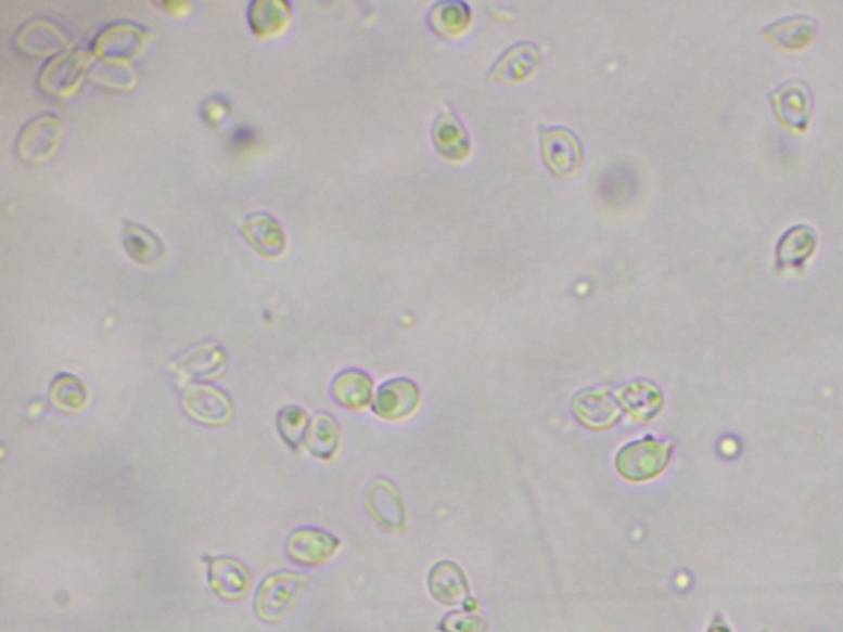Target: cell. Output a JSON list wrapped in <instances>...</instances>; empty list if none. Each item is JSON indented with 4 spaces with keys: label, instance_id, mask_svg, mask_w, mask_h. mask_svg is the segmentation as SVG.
<instances>
[{
    "label": "cell",
    "instance_id": "obj_3",
    "mask_svg": "<svg viewBox=\"0 0 843 632\" xmlns=\"http://www.w3.org/2000/svg\"><path fill=\"white\" fill-rule=\"evenodd\" d=\"M63 133L65 127L59 116L41 114L25 124L18 133L15 151L18 157L28 164H44L59 154Z\"/></svg>",
    "mask_w": 843,
    "mask_h": 632
},
{
    "label": "cell",
    "instance_id": "obj_26",
    "mask_svg": "<svg viewBox=\"0 0 843 632\" xmlns=\"http://www.w3.org/2000/svg\"><path fill=\"white\" fill-rule=\"evenodd\" d=\"M623 405L639 421H649L660 414L663 408V397L660 389L648 381H635L623 389Z\"/></svg>",
    "mask_w": 843,
    "mask_h": 632
},
{
    "label": "cell",
    "instance_id": "obj_15",
    "mask_svg": "<svg viewBox=\"0 0 843 632\" xmlns=\"http://www.w3.org/2000/svg\"><path fill=\"white\" fill-rule=\"evenodd\" d=\"M432 141L438 154L447 160H463L472 151L470 133L450 107L442 111L435 119L432 127Z\"/></svg>",
    "mask_w": 843,
    "mask_h": 632
},
{
    "label": "cell",
    "instance_id": "obj_12",
    "mask_svg": "<svg viewBox=\"0 0 843 632\" xmlns=\"http://www.w3.org/2000/svg\"><path fill=\"white\" fill-rule=\"evenodd\" d=\"M208 578L213 592L226 602L246 598L253 583L246 565L231 557L209 558Z\"/></svg>",
    "mask_w": 843,
    "mask_h": 632
},
{
    "label": "cell",
    "instance_id": "obj_30",
    "mask_svg": "<svg viewBox=\"0 0 843 632\" xmlns=\"http://www.w3.org/2000/svg\"><path fill=\"white\" fill-rule=\"evenodd\" d=\"M202 114L203 119H205L209 126H218V124H221L222 120L228 117L229 104L226 103L222 98H212V100L206 101L205 106H203Z\"/></svg>",
    "mask_w": 843,
    "mask_h": 632
},
{
    "label": "cell",
    "instance_id": "obj_2",
    "mask_svg": "<svg viewBox=\"0 0 843 632\" xmlns=\"http://www.w3.org/2000/svg\"><path fill=\"white\" fill-rule=\"evenodd\" d=\"M669 443L644 437L642 440L633 441L620 450L616 455V469L620 475L629 481L642 482L655 478L666 469L670 459Z\"/></svg>",
    "mask_w": 843,
    "mask_h": 632
},
{
    "label": "cell",
    "instance_id": "obj_16",
    "mask_svg": "<svg viewBox=\"0 0 843 632\" xmlns=\"http://www.w3.org/2000/svg\"><path fill=\"white\" fill-rule=\"evenodd\" d=\"M572 405L578 421L595 430L612 427L622 415L618 402L608 390H585L575 397Z\"/></svg>",
    "mask_w": 843,
    "mask_h": 632
},
{
    "label": "cell",
    "instance_id": "obj_10",
    "mask_svg": "<svg viewBox=\"0 0 843 632\" xmlns=\"http://www.w3.org/2000/svg\"><path fill=\"white\" fill-rule=\"evenodd\" d=\"M776 116L795 130H806L813 113V94L803 81H785L771 93Z\"/></svg>",
    "mask_w": 843,
    "mask_h": 632
},
{
    "label": "cell",
    "instance_id": "obj_11",
    "mask_svg": "<svg viewBox=\"0 0 843 632\" xmlns=\"http://www.w3.org/2000/svg\"><path fill=\"white\" fill-rule=\"evenodd\" d=\"M540 62H542V55L539 47L533 41H520L509 47L493 63L488 78L502 82L526 81L539 69Z\"/></svg>",
    "mask_w": 843,
    "mask_h": 632
},
{
    "label": "cell",
    "instance_id": "obj_29",
    "mask_svg": "<svg viewBox=\"0 0 843 632\" xmlns=\"http://www.w3.org/2000/svg\"><path fill=\"white\" fill-rule=\"evenodd\" d=\"M442 632H488L489 619L485 612L476 611L475 608L461 609V611L450 612L445 616L440 622Z\"/></svg>",
    "mask_w": 843,
    "mask_h": 632
},
{
    "label": "cell",
    "instance_id": "obj_22",
    "mask_svg": "<svg viewBox=\"0 0 843 632\" xmlns=\"http://www.w3.org/2000/svg\"><path fill=\"white\" fill-rule=\"evenodd\" d=\"M472 22V9L461 0H442L429 12L432 31L445 40H454L464 34Z\"/></svg>",
    "mask_w": 843,
    "mask_h": 632
},
{
    "label": "cell",
    "instance_id": "obj_4",
    "mask_svg": "<svg viewBox=\"0 0 843 632\" xmlns=\"http://www.w3.org/2000/svg\"><path fill=\"white\" fill-rule=\"evenodd\" d=\"M91 63L92 53L66 50L44 66L38 76V86L50 98L65 100L73 96L81 86Z\"/></svg>",
    "mask_w": 843,
    "mask_h": 632
},
{
    "label": "cell",
    "instance_id": "obj_20",
    "mask_svg": "<svg viewBox=\"0 0 843 632\" xmlns=\"http://www.w3.org/2000/svg\"><path fill=\"white\" fill-rule=\"evenodd\" d=\"M763 34L779 49L801 50L817 35V22L809 15H792L768 25Z\"/></svg>",
    "mask_w": 843,
    "mask_h": 632
},
{
    "label": "cell",
    "instance_id": "obj_25",
    "mask_svg": "<svg viewBox=\"0 0 843 632\" xmlns=\"http://www.w3.org/2000/svg\"><path fill=\"white\" fill-rule=\"evenodd\" d=\"M304 443L315 459L332 460L340 447V427L335 418L328 414L315 415L308 424Z\"/></svg>",
    "mask_w": 843,
    "mask_h": 632
},
{
    "label": "cell",
    "instance_id": "obj_32",
    "mask_svg": "<svg viewBox=\"0 0 843 632\" xmlns=\"http://www.w3.org/2000/svg\"><path fill=\"white\" fill-rule=\"evenodd\" d=\"M711 632H730L727 628H712Z\"/></svg>",
    "mask_w": 843,
    "mask_h": 632
},
{
    "label": "cell",
    "instance_id": "obj_6",
    "mask_svg": "<svg viewBox=\"0 0 843 632\" xmlns=\"http://www.w3.org/2000/svg\"><path fill=\"white\" fill-rule=\"evenodd\" d=\"M183 408L193 421L209 427L229 424L234 415L229 397L208 384H195L184 390Z\"/></svg>",
    "mask_w": 843,
    "mask_h": 632
},
{
    "label": "cell",
    "instance_id": "obj_23",
    "mask_svg": "<svg viewBox=\"0 0 843 632\" xmlns=\"http://www.w3.org/2000/svg\"><path fill=\"white\" fill-rule=\"evenodd\" d=\"M371 377L358 370H346L333 381L332 392L336 402L348 411H361L372 400Z\"/></svg>",
    "mask_w": 843,
    "mask_h": 632
},
{
    "label": "cell",
    "instance_id": "obj_13",
    "mask_svg": "<svg viewBox=\"0 0 843 632\" xmlns=\"http://www.w3.org/2000/svg\"><path fill=\"white\" fill-rule=\"evenodd\" d=\"M420 403L419 387L409 379H393L378 390L372 411L384 421L396 422L410 417Z\"/></svg>",
    "mask_w": 843,
    "mask_h": 632
},
{
    "label": "cell",
    "instance_id": "obj_7",
    "mask_svg": "<svg viewBox=\"0 0 843 632\" xmlns=\"http://www.w3.org/2000/svg\"><path fill=\"white\" fill-rule=\"evenodd\" d=\"M148 31L130 24L110 25L92 44V53L104 62H123L136 59L145 49Z\"/></svg>",
    "mask_w": 843,
    "mask_h": 632
},
{
    "label": "cell",
    "instance_id": "obj_8",
    "mask_svg": "<svg viewBox=\"0 0 843 632\" xmlns=\"http://www.w3.org/2000/svg\"><path fill=\"white\" fill-rule=\"evenodd\" d=\"M69 37L55 22L34 18L15 35L18 52L28 56H59L66 52Z\"/></svg>",
    "mask_w": 843,
    "mask_h": 632
},
{
    "label": "cell",
    "instance_id": "obj_18",
    "mask_svg": "<svg viewBox=\"0 0 843 632\" xmlns=\"http://www.w3.org/2000/svg\"><path fill=\"white\" fill-rule=\"evenodd\" d=\"M429 590L440 605L460 606L470 598V586L461 568L454 562H438L429 573Z\"/></svg>",
    "mask_w": 843,
    "mask_h": 632
},
{
    "label": "cell",
    "instance_id": "obj_1",
    "mask_svg": "<svg viewBox=\"0 0 843 632\" xmlns=\"http://www.w3.org/2000/svg\"><path fill=\"white\" fill-rule=\"evenodd\" d=\"M307 581V575L292 571L269 575L257 590L254 602L257 616L266 622L282 621L301 598Z\"/></svg>",
    "mask_w": 843,
    "mask_h": 632
},
{
    "label": "cell",
    "instance_id": "obj_9",
    "mask_svg": "<svg viewBox=\"0 0 843 632\" xmlns=\"http://www.w3.org/2000/svg\"><path fill=\"white\" fill-rule=\"evenodd\" d=\"M340 549V540L315 527H301L288 540V555L295 564L304 567H320L327 564Z\"/></svg>",
    "mask_w": 843,
    "mask_h": 632
},
{
    "label": "cell",
    "instance_id": "obj_14",
    "mask_svg": "<svg viewBox=\"0 0 843 632\" xmlns=\"http://www.w3.org/2000/svg\"><path fill=\"white\" fill-rule=\"evenodd\" d=\"M241 231L254 250L266 259H279L288 249V237L282 225L267 212H254L244 218Z\"/></svg>",
    "mask_w": 843,
    "mask_h": 632
},
{
    "label": "cell",
    "instance_id": "obj_5",
    "mask_svg": "<svg viewBox=\"0 0 843 632\" xmlns=\"http://www.w3.org/2000/svg\"><path fill=\"white\" fill-rule=\"evenodd\" d=\"M540 149L549 170L560 178L577 173L584 164V149L572 130L565 127H539Z\"/></svg>",
    "mask_w": 843,
    "mask_h": 632
},
{
    "label": "cell",
    "instance_id": "obj_21",
    "mask_svg": "<svg viewBox=\"0 0 843 632\" xmlns=\"http://www.w3.org/2000/svg\"><path fill=\"white\" fill-rule=\"evenodd\" d=\"M817 247V233L806 224H797L785 231L776 246L779 267H803Z\"/></svg>",
    "mask_w": 843,
    "mask_h": 632
},
{
    "label": "cell",
    "instance_id": "obj_27",
    "mask_svg": "<svg viewBox=\"0 0 843 632\" xmlns=\"http://www.w3.org/2000/svg\"><path fill=\"white\" fill-rule=\"evenodd\" d=\"M50 400L63 414H79L88 402V390L78 377L60 374L50 387Z\"/></svg>",
    "mask_w": 843,
    "mask_h": 632
},
{
    "label": "cell",
    "instance_id": "obj_17",
    "mask_svg": "<svg viewBox=\"0 0 843 632\" xmlns=\"http://www.w3.org/2000/svg\"><path fill=\"white\" fill-rule=\"evenodd\" d=\"M368 510L372 517L391 530H403L406 527V510L403 495L393 482L378 479L368 488Z\"/></svg>",
    "mask_w": 843,
    "mask_h": 632
},
{
    "label": "cell",
    "instance_id": "obj_19",
    "mask_svg": "<svg viewBox=\"0 0 843 632\" xmlns=\"http://www.w3.org/2000/svg\"><path fill=\"white\" fill-rule=\"evenodd\" d=\"M292 24V8L282 0H257L250 8V25L264 40L280 37Z\"/></svg>",
    "mask_w": 843,
    "mask_h": 632
},
{
    "label": "cell",
    "instance_id": "obj_24",
    "mask_svg": "<svg viewBox=\"0 0 843 632\" xmlns=\"http://www.w3.org/2000/svg\"><path fill=\"white\" fill-rule=\"evenodd\" d=\"M123 243L127 256L140 266H154L165 254L161 237L137 222H126Z\"/></svg>",
    "mask_w": 843,
    "mask_h": 632
},
{
    "label": "cell",
    "instance_id": "obj_28",
    "mask_svg": "<svg viewBox=\"0 0 843 632\" xmlns=\"http://www.w3.org/2000/svg\"><path fill=\"white\" fill-rule=\"evenodd\" d=\"M277 428L289 447L297 450L308 428L307 412L297 405H289L277 414Z\"/></svg>",
    "mask_w": 843,
    "mask_h": 632
},
{
    "label": "cell",
    "instance_id": "obj_31",
    "mask_svg": "<svg viewBox=\"0 0 843 632\" xmlns=\"http://www.w3.org/2000/svg\"><path fill=\"white\" fill-rule=\"evenodd\" d=\"M232 144L238 145V147H246V145H251V142H253V130L251 129H240L234 132V138H232Z\"/></svg>",
    "mask_w": 843,
    "mask_h": 632
}]
</instances>
